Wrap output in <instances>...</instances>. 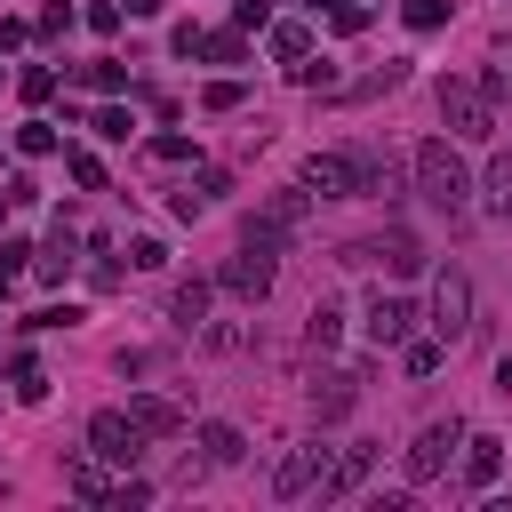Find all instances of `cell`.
Masks as SVG:
<instances>
[{"mask_svg":"<svg viewBox=\"0 0 512 512\" xmlns=\"http://www.w3.org/2000/svg\"><path fill=\"white\" fill-rule=\"evenodd\" d=\"M408 168H416V192H424V200H432L448 224H464V216H472V168L448 152V136L416 144V160H408Z\"/></svg>","mask_w":512,"mask_h":512,"instance_id":"cell-1","label":"cell"},{"mask_svg":"<svg viewBox=\"0 0 512 512\" xmlns=\"http://www.w3.org/2000/svg\"><path fill=\"white\" fill-rule=\"evenodd\" d=\"M440 120H448V136L488 144L496 136V80L488 72H448L440 80Z\"/></svg>","mask_w":512,"mask_h":512,"instance_id":"cell-2","label":"cell"},{"mask_svg":"<svg viewBox=\"0 0 512 512\" xmlns=\"http://www.w3.org/2000/svg\"><path fill=\"white\" fill-rule=\"evenodd\" d=\"M272 280H280V240H272V232H248V248L224 256V272H216V288L240 296V304H264Z\"/></svg>","mask_w":512,"mask_h":512,"instance_id":"cell-3","label":"cell"},{"mask_svg":"<svg viewBox=\"0 0 512 512\" xmlns=\"http://www.w3.org/2000/svg\"><path fill=\"white\" fill-rule=\"evenodd\" d=\"M144 440H152V432H144L128 408H96V416H88V448H96L112 472H136V464H144Z\"/></svg>","mask_w":512,"mask_h":512,"instance_id":"cell-4","label":"cell"},{"mask_svg":"<svg viewBox=\"0 0 512 512\" xmlns=\"http://www.w3.org/2000/svg\"><path fill=\"white\" fill-rule=\"evenodd\" d=\"M336 264H352V272H368V264H384V272H424V240L416 232H368V240H344V256Z\"/></svg>","mask_w":512,"mask_h":512,"instance_id":"cell-5","label":"cell"},{"mask_svg":"<svg viewBox=\"0 0 512 512\" xmlns=\"http://www.w3.org/2000/svg\"><path fill=\"white\" fill-rule=\"evenodd\" d=\"M432 336H440V344H464V336H472V280H464L456 264L432 280Z\"/></svg>","mask_w":512,"mask_h":512,"instance_id":"cell-6","label":"cell"},{"mask_svg":"<svg viewBox=\"0 0 512 512\" xmlns=\"http://www.w3.org/2000/svg\"><path fill=\"white\" fill-rule=\"evenodd\" d=\"M456 448H464V424H456V416H440V424H424V432L408 440V488H424V480H440Z\"/></svg>","mask_w":512,"mask_h":512,"instance_id":"cell-7","label":"cell"},{"mask_svg":"<svg viewBox=\"0 0 512 512\" xmlns=\"http://www.w3.org/2000/svg\"><path fill=\"white\" fill-rule=\"evenodd\" d=\"M328 464H336V448H328V440L288 448V456H280V472H272V496H312V488H328Z\"/></svg>","mask_w":512,"mask_h":512,"instance_id":"cell-8","label":"cell"},{"mask_svg":"<svg viewBox=\"0 0 512 512\" xmlns=\"http://www.w3.org/2000/svg\"><path fill=\"white\" fill-rule=\"evenodd\" d=\"M304 192L312 200H360V160L352 152H312L304 160Z\"/></svg>","mask_w":512,"mask_h":512,"instance_id":"cell-9","label":"cell"},{"mask_svg":"<svg viewBox=\"0 0 512 512\" xmlns=\"http://www.w3.org/2000/svg\"><path fill=\"white\" fill-rule=\"evenodd\" d=\"M248 232H272L280 248H288V240H304V232H312V192H304V184H296V192H272V200L256 208V224H248Z\"/></svg>","mask_w":512,"mask_h":512,"instance_id":"cell-10","label":"cell"},{"mask_svg":"<svg viewBox=\"0 0 512 512\" xmlns=\"http://www.w3.org/2000/svg\"><path fill=\"white\" fill-rule=\"evenodd\" d=\"M72 264H80V224H72V208H64V216H56V232H48V248L32 256V272H40L48 288H64V272H72Z\"/></svg>","mask_w":512,"mask_h":512,"instance_id":"cell-11","label":"cell"},{"mask_svg":"<svg viewBox=\"0 0 512 512\" xmlns=\"http://www.w3.org/2000/svg\"><path fill=\"white\" fill-rule=\"evenodd\" d=\"M128 416H136L152 440H176V432H184V400H176V392H128Z\"/></svg>","mask_w":512,"mask_h":512,"instance_id":"cell-12","label":"cell"},{"mask_svg":"<svg viewBox=\"0 0 512 512\" xmlns=\"http://www.w3.org/2000/svg\"><path fill=\"white\" fill-rule=\"evenodd\" d=\"M408 328H416V304L408 296H376L368 304V344L384 352V344H408Z\"/></svg>","mask_w":512,"mask_h":512,"instance_id":"cell-13","label":"cell"},{"mask_svg":"<svg viewBox=\"0 0 512 512\" xmlns=\"http://www.w3.org/2000/svg\"><path fill=\"white\" fill-rule=\"evenodd\" d=\"M352 400H360V368H328V376L312 384V416H320V424L352 416Z\"/></svg>","mask_w":512,"mask_h":512,"instance_id":"cell-14","label":"cell"},{"mask_svg":"<svg viewBox=\"0 0 512 512\" xmlns=\"http://www.w3.org/2000/svg\"><path fill=\"white\" fill-rule=\"evenodd\" d=\"M208 296H216V280H176V296H168V320H176L184 336H200V328H208Z\"/></svg>","mask_w":512,"mask_h":512,"instance_id":"cell-15","label":"cell"},{"mask_svg":"<svg viewBox=\"0 0 512 512\" xmlns=\"http://www.w3.org/2000/svg\"><path fill=\"white\" fill-rule=\"evenodd\" d=\"M504 472V440L496 432H464V488H488Z\"/></svg>","mask_w":512,"mask_h":512,"instance_id":"cell-16","label":"cell"},{"mask_svg":"<svg viewBox=\"0 0 512 512\" xmlns=\"http://www.w3.org/2000/svg\"><path fill=\"white\" fill-rule=\"evenodd\" d=\"M368 464H376V448H368V440L336 448V464H328V488H320V496H352V488L368 480Z\"/></svg>","mask_w":512,"mask_h":512,"instance_id":"cell-17","label":"cell"},{"mask_svg":"<svg viewBox=\"0 0 512 512\" xmlns=\"http://www.w3.org/2000/svg\"><path fill=\"white\" fill-rule=\"evenodd\" d=\"M200 456L224 472V464H240L248 456V440H240V424H200Z\"/></svg>","mask_w":512,"mask_h":512,"instance_id":"cell-18","label":"cell"},{"mask_svg":"<svg viewBox=\"0 0 512 512\" xmlns=\"http://www.w3.org/2000/svg\"><path fill=\"white\" fill-rule=\"evenodd\" d=\"M64 488H72V496H88V504H104V496H112V480H104V456L88 448L80 464H64Z\"/></svg>","mask_w":512,"mask_h":512,"instance_id":"cell-19","label":"cell"},{"mask_svg":"<svg viewBox=\"0 0 512 512\" xmlns=\"http://www.w3.org/2000/svg\"><path fill=\"white\" fill-rule=\"evenodd\" d=\"M400 160H360V200H400Z\"/></svg>","mask_w":512,"mask_h":512,"instance_id":"cell-20","label":"cell"},{"mask_svg":"<svg viewBox=\"0 0 512 512\" xmlns=\"http://www.w3.org/2000/svg\"><path fill=\"white\" fill-rule=\"evenodd\" d=\"M336 336H344V312H336V304H328V296H320V304H312V312H304V344H312V352H328V344H336Z\"/></svg>","mask_w":512,"mask_h":512,"instance_id":"cell-21","label":"cell"},{"mask_svg":"<svg viewBox=\"0 0 512 512\" xmlns=\"http://www.w3.org/2000/svg\"><path fill=\"white\" fill-rule=\"evenodd\" d=\"M272 56L280 64H304L312 56V24H272Z\"/></svg>","mask_w":512,"mask_h":512,"instance_id":"cell-22","label":"cell"},{"mask_svg":"<svg viewBox=\"0 0 512 512\" xmlns=\"http://www.w3.org/2000/svg\"><path fill=\"white\" fill-rule=\"evenodd\" d=\"M200 56H208V64H240V56H248V32H240V24H232V32H200Z\"/></svg>","mask_w":512,"mask_h":512,"instance_id":"cell-23","label":"cell"},{"mask_svg":"<svg viewBox=\"0 0 512 512\" xmlns=\"http://www.w3.org/2000/svg\"><path fill=\"white\" fill-rule=\"evenodd\" d=\"M80 88H96V96H120V88H128V64L96 56V64H80Z\"/></svg>","mask_w":512,"mask_h":512,"instance_id":"cell-24","label":"cell"},{"mask_svg":"<svg viewBox=\"0 0 512 512\" xmlns=\"http://www.w3.org/2000/svg\"><path fill=\"white\" fill-rule=\"evenodd\" d=\"M56 144H64V136H56V120H24V128H16V152H24V160H48Z\"/></svg>","mask_w":512,"mask_h":512,"instance_id":"cell-25","label":"cell"},{"mask_svg":"<svg viewBox=\"0 0 512 512\" xmlns=\"http://www.w3.org/2000/svg\"><path fill=\"white\" fill-rule=\"evenodd\" d=\"M64 168H72V184H80V192H104V160H96L88 144H64Z\"/></svg>","mask_w":512,"mask_h":512,"instance_id":"cell-26","label":"cell"},{"mask_svg":"<svg viewBox=\"0 0 512 512\" xmlns=\"http://www.w3.org/2000/svg\"><path fill=\"white\" fill-rule=\"evenodd\" d=\"M8 376H16V400H48V376H40V360H32V352H16V360H8Z\"/></svg>","mask_w":512,"mask_h":512,"instance_id":"cell-27","label":"cell"},{"mask_svg":"<svg viewBox=\"0 0 512 512\" xmlns=\"http://www.w3.org/2000/svg\"><path fill=\"white\" fill-rule=\"evenodd\" d=\"M480 208H488V216H512V160H496V168H488V192H480Z\"/></svg>","mask_w":512,"mask_h":512,"instance_id":"cell-28","label":"cell"},{"mask_svg":"<svg viewBox=\"0 0 512 512\" xmlns=\"http://www.w3.org/2000/svg\"><path fill=\"white\" fill-rule=\"evenodd\" d=\"M16 96H24V104H48V96H56V72H48V64H24V72H16Z\"/></svg>","mask_w":512,"mask_h":512,"instance_id":"cell-29","label":"cell"},{"mask_svg":"<svg viewBox=\"0 0 512 512\" xmlns=\"http://www.w3.org/2000/svg\"><path fill=\"white\" fill-rule=\"evenodd\" d=\"M200 344L232 360V352H248V328H240V320H216V328H200Z\"/></svg>","mask_w":512,"mask_h":512,"instance_id":"cell-30","label":"cell"},{"mask_svg":"<svg viewBox=\"0 0 512 512\" xmlns=\"http://www.w3.org/2000/svg\"><path fill=\"white\" fill-rule=\"evenodd\" d=\"M400 16H408V32H440L448 24V0H400Z\"/></svg>","mask_w":512,"mask_h":512,"instance_id":"cell-31","label":"cell"},{"mask_svg":"<svg viewBox=\"0 0 512 512\" xmlns=\"http://www.w3.org/2000/svg\"><path fill=\"white\" fill-rule=\"evenodd\" d=\"M64 32H72V8H64V0H56V8H40V24H32V40H64Z\"/></svg>","mask_w":512,"mask_h":512,"instance_id":"cell-32","label":"cell"},{"mask_svg":"<svg viewBox=\"0 0 512 512\" xmlns=\"http://www.w3.org/2000/svg\"><path fill=\"white\" fill-rule=\"evenodd\" d=\"M88 128H96V136H112V144H128V128H136V120H128V112H120V104H104V112H96V120H88Z\"/></svg>","mask_w":512,"mask_h":512,"instance_id":"cell-33","label":"cell"},{"mask_svg":"<svg viewBox=\"0 0 512 512\" xmlns=\"http://www.w3.org/2000/svg\"><path fill=\"white\" fill-rule=\"evenodd\" d=\"M400 368H408V376H432V368H440V344H400Z\"/></svg>","mask_w":512,"mask_h":512,"instance_id":"cell-34","label":"cell"},{"mask_svg":"<svg viewBox=\"0 0 512 512\" xmlns=\"http://www.w3.org/2000/svg\"><path fill=\"white\" fill-rule=\"evenodd\" d=\"M200 104H208V112H232V104H240V80H208Z\"/></svg>","mask_w":512,"mask_h":512,"instance_id":"cell-35","label":"cell"},{"mask_svg":"<svg viewBox=\"0 0 512 512\" xmlns=\"http://www.w3.org/2000/svg\"><path fill=\"white\" fill-rule=\"evenodd\" d=\"M152 160H168V168H176V160H192V136H176V128H168V136H152Z\"/></svg>","mask_w":512,"mask_h":512,"instance_id":"cell-36","label":"cell"},{"mask_svg":"<svg viewBox=\"0 0 512 512\" xmlns=\"http://www.w3.org/2000/svg\"><path fill=\"white\" fill-rule=\"evenodd\" d=\"M128 264H136V272H160L168 248H160V240H128Z\"/></svg>","mask_w":512,"mask_h":512,"instance_id":"cell-37","label":"cell"},{"mask_svg":"<svg viewBox=\"0 0 512 512\" xmlns=\"http://www.w3.org/2000/svg\"><path fill=\"white\" fill-rule=\"evenodd\" d=\"M232 24H240V32H256V24H272V0H232Z\"/></svg>","mask_w":512,"mask_h":512,"instance_id":"cell-38","label":"cell"},{"mask_svg":"<svg viewBox=\"0 0 512 512\" xmlns=\"http://www.w3.org/2000/svg\"><path fill=\"white\" fill-rule=\"evenodd\" d=\"M328 24H336V32H360V24H368V8H360V0H336V8H328Z\"/></svg>","mask_w":512,"mask_h":512,"instance_id":"cell-39","label":"cell"},{"mask_svg":"<svg viewBox=\"0 0 512 512\" xmlns=\"http://www.w3.org/2000/svg\"><path fill=\"white\" fill-rule=\"evenodd\" d=\"M32 256H40V248H24V240H0V272H8V280H16Z\"/></svg>","mask_w":512,"mask_h":512,"instance_id":"cell-40","label":"cell"},{"mask_svg":"<svg viewBox=\"0 0 512 512\" xmlns=\"http://www.w3.org/2000/svg\"><path fill=\"white\" fill-rule=\"evenodd\" d=\"M0 192H8V208H32V200H40V184H32V176H8Z\"/></svg>","mask_w":512,"mask_h":512,"instance_id":"cell-41","label":"cell"},{"mask_svg":"<svg viewBox=\"0 0 512 512\" xmlns=\"http://www.w3.org/2000/svg\"><path fill=\"white\" fill-rule=\"evenodd\" d=\"M176 216H184V224H192V216H208V192H200V184H184V192H176Z\"/></svg>","mask_w":512,"mask_h":512,"instance_id":"cell-42","label":"cell"},{"mask_svg":"<svg viewBox=\"0 0 512 512\" xmlns=\"http://www.w3.org/2000/svg\"><path fill=\"white\" fill-rule=\"evenodd\" d=\"M24 40H32V24H24V16H0V56H8V48H24Z\"/></svg>","mask_w":512,"mask_h":512,"instance_id":"cell-43","label":"cell"},{"mask_svg":"<svg viewBox=\"0 0 512 512\" xmlns=\"http://www.w3.org/2000/svg\"><path fill=\"white\" fill-rule=\"evenodd\" d=\"M488 80H496V96H512V56H504V64L488 72Z\"/></svg>","mask_w":512,"mask_h":512,"instance_id":"cell-44","label":"cell"},{"mask_svg":"<svg viewBox=\"0 0 512 512\" xmlns=\"http://www.w3.org/2000/svg\"><path fill=\"white\" fill-rule=\"evenodd\" d=\"M160 8H168V0H128V16H160Z\"/></svg>","mask_w":512,"mask_h":512,"instance_id":"cell-45","label":"cell"},{"mask_svg":"<svg viewBox=\"0 0 512 512\" xmlns=\"http://www.w3.org/2000/svg\"><path fill=\"white\" fill-rule=\"evenodd\" d=\"M496 384H504V392H512V352H504V360H496Z\"/></svg>","mask_w":512,"mask_h":512,"instance_id":"cell-46","label":"cell"},{"mask_svg":"<svg viewBox=\"0 0 512 512\" xmlns=\"http://www.w3.org/2000/svg\"><path fill=\"white\" fill-rule=\"evenodd\" d=\"M0 296H8V272H0Z\"/></svg>","mask_w":512,"mask_h":512,"instance_id":"cell-47","label":"cell"},{"mask_svg":"<svg viewBox=\"0 0 512 512\" xmlns=\"http://www.w3.org/2000/svg\"><path fill=\"white\" fill-rule=\"evenodd\" d=\"M0 216H8V192H0Z\"/></svg>","mask_w":512,"mask_h":512,"instance_id":"cell-48","label":"cell"}]
</instances>
